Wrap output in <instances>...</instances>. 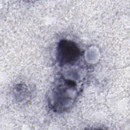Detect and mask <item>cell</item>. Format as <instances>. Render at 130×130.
<instances>
[{
	"instance_id": "1",
	"label": "cell",
	"mask_w": 130,
	"mask_h": 130,
	"mask_svg": "<svg viewBox=\"0 0 130 130\" xmlns=\"http://www.w3.org/2000/svg\"><path fill=\"white\" fill-rule=\"evenodd\" d=\"M79 50L77 45L69 41H62L58 45L57 57L61 63L74 62L79 56Z\"/></svg>"
}]
</instances>
